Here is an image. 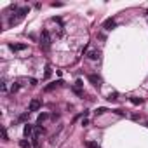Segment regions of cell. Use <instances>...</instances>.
Here are the masks:
<instances>
[{"mask_svg":"<svg viewBox=\"0 0 148 148\" xmlns=\"http://www.w3.org/2000/svg\"><path fill=\"white\" fill-rule=\"evenodd\" d=\"M31 133H33V125L26 124V125H25V129H23V134H25V138H30V136H31Z\"/></svg>","mask_w":148,"mask_h":148,"instance_id":"obj_7","label":"cell"},{"mask_svg":"<svg viewBox=\"0 0 148 148\" xmlns=\"http://www.w3.org/2000/svg\"><path fill=\"white\" fill-rule=\"evenodd\" d=\"M131 103H133V104H141L143 99H141V98H131Z\"/></svg>","mask_w":148,"mask_h":148,"instance_id":"obj_15","label":"cell"},{"mask_svg":"<svg viewBox=\"0 0 148 148\" xmlns=\"http://www.w3.org/2000/svg\"><path fill=\"white\" fill-rule=\"evenodd\" d=\"M51 75H52V68H51V65L47 63V65H46V72H44V78L47 80V78H49Z\"/></svg>","mask_w":148,"mask_h":148,"instance_id":"obj_9","label":"cell"},{"mask_svg":"<svg viewBox=\"0 0 148 148\" xmlns=\"http://www.w3.org/2000/svg\"><path fill=\"white\" fill-rule=\"evenodd\" d=\"M104 112H108V110L104 108V106H101V108H98V110H96V115H103Z\"/></svg>","mask_w":148,"mask_h":148,"instance_id":"obj_16","label":"cell"},{"mask_svg":"<svg viewBox=\"0 0 148 148\" xmlns=\"http://www.w3.org/2000/svg\"><path fill=\"white\" fill-rule=\"evenodd\" d=\"M146 127H148V120H146Z\"/></svg>","mask_w":148,"mask_h":148,"instance_id":"obj_20","label":"cell"},{"mask_svg":"<svg viewBox=\"0 0 148 148\" xmlns=\"http://www.w3.org/2000/svg\"><path fill=\"white\" fill-rule=\"evenodd\" d=\"M28 11H30V7H21V9L17 11V16H19L21 19H23V17H25V16L28 14Z\"/></svg>","mask_w":148,"mask_h":148,"instance_id":"obj_8","label":"cell"},{"mask_svg":"<svg viewBox=\"0 0 148 148\" xmlns=\"http://www.w3.org/2000/svg\"><path fill=\"white\" fill-rule=\"evenodd\" d=\"M47 119H49V115H47V113H40V115H38V119H37V122H38V124H42V122L47 120Z\"/></svg>","mask_w":148,"mask_h":148,"instance_id":"obj_12","label":"cell"},{"mask_svg":"<svg viewBox=\"0 0 148 148\" xmlns=\"http://www.w3.org/2000/svg\"><path fill=\"white\" fill-rule=\"evenodd\" d=\"M61 84H63V82H61V80H59V82H54V84H49V86H47V87H46V91H47V92H49V91H52V89H54V87H56V86H61Z\"/></svg>","mask_w":148,"mask_h":148,"instance_id":"obj_11","label":"cell"},{"mask_svg":"<svg viewBox=\"0 0 148 148\" xmlns=\"http://www.w3.org/2000/svg\"><path fill=\"white\" fill-rule=\"evenodd\" d=\"M82 86H84L82 80H77V82H75V87H80V89H82Z\"/></svg>","mask_w":148,"mask_h":148,"instance_id":"obj_19","label":"cell"},{"mask_svg":"<svg viewBox=\"0 0 148 148\" xmlns=\"http://www.w3.org/2000/svg\"><path fill=\"white\" fill-rule=\"evenodd\" d=\"M17 89H19V84H17V82H14L12 86H11V91H12V92H16Z\"/></svg>","mask_w":148,"mask_h":148,"instance_id":"obj_18","label":"cell"},{"mask_svg":"<svg viewBox=\"0 0 148 148\" xmlns=\"http://www.w3.org/2000/svg\"><path fill=\"white\" fill-rule=\"evenodd\" d=\"M106 99H108V101H117V99H119V94H117V92H110Z\"/></svg>","mask_w":148,"mask_h":148,"instance_id":"obj_13","label":"cell"},{"mask_svg":"<svg viewBox=\"0 0 148 148\" xmlns=\"http://www.w3.org/2000/svg\"><path fill=\"white\" fill-rule=\"evenodd\" d=\"M40 46H42V49H49L51 47V33L47 30H44L42 35H40Z\"/></svg>","mask_w":148,"mask_h":148,"instance_id":"obj_1","label":"cell"},{"mask_svg":"<svg viewBox=\"0 0 148 148\" xmlns=\"http://www.w3.org/2000/svg\"><path fill=\"white\" fill-rule=\"evenodd\" d=\"M9 47H11V51H25L28 46L26 44H9Z\"/></svg>","mask_w":148,"mask_h":148,"instance_id":"obj_6","label":"cell"},{"mask_svg":"<svg viewBox=\"0 0 148 148\" xmlns=\"http://www.w3.org/2000/svg\"><path fill=\"white\" fill-rule=\"evenodd\" d=\"M103 28H104V30H112V28H115V21H113L112 17H108V19L103 23Z\"/></svg>","mask_w":148,"mask_h":148,"instance_id":"obj_5","label":"cell"},{"mask_svg":"<svg viewBox=\"0 0 148 148\" xmlns=\"http://www.w3.org/2000/svg\"><path fill=\"white\" fill-rule=\"evenodd\" d=\"M2 139H4V141H9V138H7V131H5V127H2Z\"/></svg>","mask_w":148,"mask_h":148,"instance_id":"obj_17","label":"cell"},{"mask_svg":"<svg viewBox=\"0 0 148 148\" xmlns=\"http://www.w3.org/2000/svg\"><path fill=\"white\" fill-rule=\"evenodd\" d=\"M0 89H2L4 92H7V80H5V78H2V84H0Z\"/></svg>","mask_w":148,"mask_h":148,"instance_id":"obj_14","label":"cell"},{"mask_svg":"<svg viewBox=\"0 0 148 148\" xmlns=\"http://www.w3.org/2000/svg\"><path fill=\"white\" fill-rule=\"evenodd\" d=\"M87 78H89V82L92 84L94 87H98V89L101 87V84H103V78H101L99 75H96V73H91V75H89Z\"/></svg>","mask_w":148,"mask_h":148,"instance_id":"obj_2","label":"cell"},{"mask_svg":"<svg viewBox=\"0 0 148 148\" xmlns=\"http://www.w3.org/2000/svg\"><path fill=\"white\" fill-rule=\"evenodd\" d=\"M42 106V101L38 99V98H33L31 101H30V106H28V112H37L38 108Z\"/></svg>","mask_w":148,"mask_h":148,"instance_id":"obj_3","label":"cell"},{"mask_svg":"<svg viewBox=\"0 0 148 148\" xmlns=\"http://www.w3.org/2000/svg\"><path fill=\"white\" fill-rule=\"evenodd\" d=\"M87 58H89V59H92V61H98V59L101 58V52H99L98 49H91V51L87 52Z\"/></svg>","mask_w":148,"mask_h":148,"instance_id":"obj_4","label":"cell"},{"mask_svg":"<svg viewBox=\"0 0 148 148\" xmlns=\"http://www.w3.org/2000/svg\"><path fill=\"white\" fill-rule=\"evenodd\" d=\"M19 146H21V148H33V146H31V143H30V141H26V139H19Z\"/></svg>","mask_w":148,"mask_h":148,"instance_id":"obj_10","label":"cell"}]
</instances>
